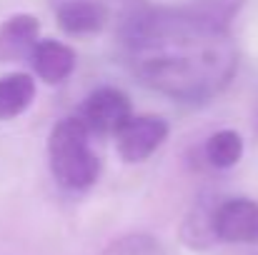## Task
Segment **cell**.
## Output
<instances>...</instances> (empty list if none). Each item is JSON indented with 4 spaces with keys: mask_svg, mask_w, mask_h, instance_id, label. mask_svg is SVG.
Segmentation results:
<instances>
[{
    "mask_svg": "<svg viewBox=\"0 0 258 255\" xmlns=\"http://www.w3.org/2000/svg\"><path fill=\"white\" fill-rule=\"evenodd\" d=\"M125 40L133 73L173 98H208L236 70L228 35L208 18L156 10L133 20Z\"/></svg>",
    "mask_w": 258,
    "mask_h": 255,
    "instance_id": "1",
    "label": "cell"
},
{
    "mask_svg": "<svg viewBox=\"0 0 258 255\" xmlns=\"http://www.w3.org/2000/svg\"><path fill=\"white\" fill-rule=\"evenodd\" d=\"M50 173L68 190H86L98 178V155L90 150V130L81 118L60 120L48 138Z\"/></svg>",
    "mask_w": 258,
    "mask_h": 255,
    "instance_id": "2",
    "label": "cell"
},
{
    "mask_svg": "<svg viewBox=\"0 0 258 255\" xmlns=\"http://www.w3.org/2000/svg\"><path fill=\"white\" fill-rule=\"evenodd\" d=\"M166 135H168V125L163 118L131 115V120L115 133V148L125 163H143L163 145Z\"/></svg>",
    "mask_w": 258,
    "mask_h": 255,
    "instance_id": "3",
    "label": "cell"
},
{
    "mask_svg": "<svg viewBox=\"0 0 258 255\" xmlns=\"http://www.w3.org/2000/svg\"><path fill=\"white\" fill-rule=\"evenodd\" d=\"M81 120L90 133L115 135L131 120V100L118 88H98L88 95Z\"/></svg>",
    "mask_w": 258,
    "mask_h": 255,
    "instance_id": "4",
    "label": "cell"
},
{
    "mask_svg": "<svg viewBox=\"0 0 258 255\" xmlns=\"http://www.w3.org/2000/svg\"><path fill=\"white\" fill-rule=\"evenodd\" d=\"M213 233L223 243H258V203L233 198L213 210Z\"/></svg>",
    "mask_w": 258,
    "mask_h": 255,
    "instance_id": "5",
    "label": "cell"
},
{
    "mask_svg": "<svg viewBox=\"0 0 258 255\" xmlns=\"http://www.w3.org/2000/svg\"><path fill=\"white\" fill-rule=\"evenodd\" d=\"M38 33H40L38 18L28 13L10 15L0 25V63H18L23 58H30L38 43Z\"/></svg>",
    "mask_w": 258,
    "mask_h": 255,
    "instance_id": "6",
    "label": "cell"
},
{
    "mask_svg": "<svg viewBox=\"0 0 258 255\" xmlns=\"http://www.w3.org/2000/svg\"><path fill=\"white\" fill-rule=\"evenodd\" d=\"M30 65L35 75L45 83H63L76 70V53L58 40H38L30 53Z\"/></svg>",
    "mask_w": 258,
    "mask_h": 255,
    "instance_id": "7",
    "label": "cell"
},
{
    "mask_svg": "<svg viewBox=\"0 0 258 255\" xmlns=\"http://www.w3.org/2000/svg\"><path fill=\"white\" fill-rule=\"evenodd\" d=\"M55 15L68 35H90L105 25V8L93 0H66L58 5Z\"/></svg>",
    "mask_w": 258,
    "mask_h": 255,
    "instance_id": "8",
    "label": "cell"
},
{
    "mask_svg": "<svg viewBox=\"0 0 258 255\" xmlns=\"http://www.w3.org/2000/svg\"><path fill=\"white\" fill-rule=\"evenodd\" d=\"M35 100V80L28 73H10L0 78V120L23 115Z\"/></svg>",
    "mask_w": 258,
    "mask_h": 255,
    "instance_id": "9",
    "label": "cell"
},
{
    "mask_svg": "<svg viewBox=\"0 0 258 255\" xmlns=\"http://www.w3.org/2000/svg\"><path fill=\"white\" fill-rule=\"evenodd\" d=\"M243 155V140L236 130H218L206 143V158L213 168H233Z\"/></svg>",
    "mask_w": 258,
    "mask_h": 255,
    "instance_id": "10",
    "label": "cell"
},
{
    "mask_svg": "<svg viewBox=\"0 0 258 255\" xmlns=\"http://www.w3.org/2000/svg\"><path fill=\"white\" fill-rule=\"evenodd\" d=\"M100 255H166V253H163V245L156 238L143 235V233H131V235H123V238L108 243Z\"/></svg>",
    "mask_w": 258,
    "mask_h": 255,
    "instance_id": "11",
    "label": "cell"
}]
</instances>
